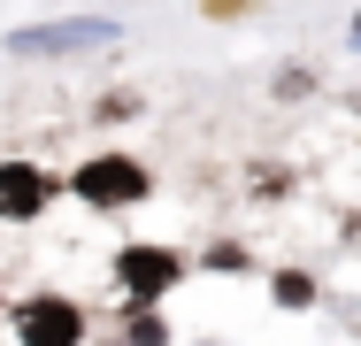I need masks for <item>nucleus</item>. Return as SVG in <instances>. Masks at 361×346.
Segmentation results:
<instances>
[{
    "label": "nucleus",
    "mask_w": 361,
    "mask_h": 346,
    "mask_svg": "<svg viewBox=\"0 0 361 346\" xmlns=\"http://www.w3.org/2000/svg\"><path fill=\"white\" fill-rule=\"evenodd\" d=\"M131 346H169V331H161L154 308H131Z\"/></svg>",
    "instance_id": "423d86ee"
},
{
    "label": "nucleus",
    "mask_w": 361,
    "mask_h": 346,
    "mask_svg": "<svg viewBox=\"0 0 361 346\" xmlns=\"http://www.w3.org/2000/svg\"><path fill=\"white\" fill-rule=\"evenodd\" d=\"M47 201H54V185H47V169H31V162H0V215H8V223H23V215H39Z\"/></svg>",
    "instance_id": "20e7f679"
},
{
    "label": "nucleus",
    "mask_w": 361,
    "mask_h": 346,
    "mask_svg": "<svg viewBox=\"0 0 361 346\" xmlns=\"http://www.w3.org/2000/svg\"><path fill=\"white\" fill-rule=\"evenodd\" d=\"M277 300H292V308H307V300H315V285H307L300 270H285V277H277Z\"/></svg>",
    "instance_id": "0eeeda50"
},
{
    "label": "nucleus",
    "mask_w": 361,
    "mask_h": 346,
    "mask_svg": "<svg viewBox=\"0 0 361 346\" xmlns=\"http://www.w3.org/2000/svg\"><path fill=\"white\" fill-rule=\"evenodd\" d=\"M354 47H361V23H354Z\"/></svg>",
    "instance_id": "6e6552de"
},
{
    "label": "nucleus",
    "mask_w": 361,
    "mask_h": 346,
    "mask_svg": "<svg viewBox=\"0 0 361 346\" xmlns=\"http://www.w3.org/2000/svg\"><path fill=\"white\" fill-rule=\"evenodd\" d=\"M16 331H23V346H77L85 339V316H77L62 292H39V300L16 308Z\"/></svg>",
    "instance_id": "7ed1b4c3"
},
{
    "label": "nucleus",
    "mask_w": 361,
    "mask_h": 346,
    "mask_svg": "<svg viewBox=\"0 0 361 346\" xmlns=\"http://www.w3.org/2000/svg\"><path fill=\"white\" fill-rule=\"evenodd\" d=\"M116 23L108 16H77V23H31V31H8L16 54H85V47H108Z\"/></svg>",
    "instance_id": "f03ea898"
},
{
    "label": "nucleus",
    "mask_w": 361,
    "mask_h": 346,
    "mask_svg": "<svg viewBox=\"0 0 361 346\" xmlns=\"http://www.w3.org/2000/svg\"><path fill=\"white\" fill-rule=\"evenodd\" d=\"M123 285H131V292H169V285H177V254H161V246H123Z\"/></svg>",
    "instance_id": "39448f33"
},
{
    "label": "nucleus",
    "mask_w": 361,
    "mask_h": 346,
    "mask_svg": "<svg viewBox=\"0 0 361 346\" xmlns=\"http://www.w3.org/2000/svg\"><path fill=\"white\" fill-rule=\"evenodd\" d=\"M154 185H146V169L131 162V154H92L85 169H77V201H92V208H131L146 201Z\"/></svg>",
    "instance_id": "f257e3e1"
}]
</instances>
